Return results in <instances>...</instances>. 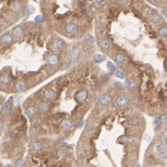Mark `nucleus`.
Masks as SVG:
<instances>
[{
	"instance_id": "obj_14",
	"label": "nucleus",
	"mask_w": 167,
	"mask_h": 167,
	"mask_svg": "<svg viewBox=\"0 0 167 167\" xmlns=\"http://www.w3.org/2000/svg\"><path fill=\"white\" fill-rule=\"evenodd\" d=\"M12 34L14 37L16 38H19L22 36L23 34V30L21 26H16L15 28H13L12 30Z\"/></svg>"
},
{
	"instance_id": "obj_19",
	"label": "nucleus",
	"mask_w": 167,
	"mask_h": 167,
	"mask_svg": "<svg viewBox=\"0 0 167 167\" xmlns=\"http://www.w3.org/2000/svg\"><path fill=\"white\" fill-rule=\"evenodd\" d=\"M43 143L40 141H35L31 144V148H32L33 151H36V152H37V151H40V150L43 148Z\"/></svg>"
},
{
	"instance_id": "obj_20",
	"label": "nucleus",
	"mask_w": 167,
	"mask_h": 167,
	"mask_svg": "<svg viewBox=\"0 0 167 167\" xmlns=\"http://www.w3.org/2000/svg\"><path fill=\"white\" fill-rule=\"evenodd\" d=\"M9 84V76L8 74H4L0 77V85L1 86H6Z\"/></svg>"
},
{
	"instance_id": "obj_30",
	"label": "nucleus",
	"mask_w": 167,
	"mask_h": 167,
	"mask_svg": "<svg viewBox=\"0 0 167 167\" xmlns=\"http://www.w3.org/2000/svg\"><path fill=\"white\" fill-rule=\"evenodd\" d=\"M25 164H26V163L24 162V160H21V159H19V160H17L16 163H15V166H17V167L24 166Z\"/></svg>"
},
{
	"instance_id": "obj_21",
	"label": "nucleus",
	"mask_w": 167,
	"mask_h": 167,
	"mask_svg": "<svg viewBox=\"0 0 167 167\" xmlns=\"http://www.w3.org/2000/svg\"><path fill=\"white\" fill-rule=\"evenodd\" d=\"M104 61H105V57L103 56V55L96 54L94 57H93V61H94L95 63H101Z\"/></svg>"
},
{
	"instance_id": "obj_10",
	"label": "nucleus",
	"mask_w": 167,
	"mask_h": 167,
	"mask_svg": "<svg viewBox=\"0 0 167 167\" xmlns=\"http://www.w3.org/2000/svg\"><path fill=\"white\" fill-rule=\"evenodd\" d=\"M111 97L109 96L108 94H103L102 96H100L99 98V103L103 106H107V105L110 104L111 102Z\"/></svg>"
},
{
	"instance_id": "obj_3",
	"label": "nucleus",
	"mask_w": 167,
	"mask_h": 167,
	"mask_svg": "<svg viewBox=\"0 0 167 167\" xmlns=\"http://www.w3.org/2000/svg\"><path fill=\"white\" fill-rule=\"evenodd\" d=\"M129 102V99L125 95H120V96L117 97L116 98V104L119 108H124V107H126Z\"/></svg>"
},
{
	"instance_id": "obj_24",
	"label": "nucleus",
	"mask_w": 167,
	"mask_h": 167,
	"mask_svg": "<svg viewBox=\"0 0 167 167\" xmlns=\"http://www.w3.org/2000/svg\"><path fill=\"white\" fill-rule=\"evenodd\" d=\"M155 126H156V129L157 130L161 131V130L163 129V120H161L160 118H158V119L155 121Z\"/></svg>"
},
{
	"instance_id": "obj_1",
	"label": "nucleus",
	"mask_w": 167,
	"mask_h": 167,
	"mask_svg": "<svg viewBox=\"0 0 167 167\" xmlns=\"http://www.w3.org/2000/svg\"><path fill=\"white\" fill-rule=\"evenodd\" d=\"M149 19L154 24H160L163 21V18L158 12H156L155 10H151L150 14H149Z\"/></svg>"
},
{
	"instance_id": "obj_12",
	"label": "nucleus",
	"mask_w": 167,
	"mask_h": 167,
	"mask_svg": "<svg viewBox=\"0 0 167 167\" xmlns=\"http://www.w3.org/2000/svg\"><path fill=\"white\" fill-rule=\"evenodd\" d=\"M126 86L129 89H135L138 86V82L133 78H129V79L126 80Z\"/></svg>"
},
{
	"instance_id": "obj_8",
	"label": "nucleus",
	"mask_w": 167,
	"mask_h": 167,
	"mask_svg": "<svg viewBox=\"0 0 167 167\" xmlns=\"http://www.w3.org/2000/svg\"><path fill=\"white\" fill-rule=\"evenodd\" d=\"M60 126L65 131H69V130H71L73 128V122L69 119H65L61 122Z\"/></svg>"
},
{
	"instance_id": "obj_35",
	"label": "nucleus",
	"mask_w": 167,
	"mask_h": 167,
	"mask_svg": "<svg viewBox=\"0 0 167 167\" xmlns=\"http://www.w3.org/2000/svg\"><path fill=\"white\" fill-rule=\"evenodd\" d=\"M23 98V97L22 96H21V97H19V98H18V100H17V102L18 103H19L21 101V99H22Z\"/></svg>"
},
{
	"instance_id": "obj_31",
	"label": "nucleus",
	"mask_w": 167,
	"mask_h": 167,
	"mask_svg": "<svg viewBox=\"0 0 167 167\" xmlns=\"http://www.w3.org/2000/svg\"><path fill=\"white\" fill-rule=\"evenodd\" d=\"M37 133H38V128L37 127H31V129L30 130V136H34Z\"/></svg>"
},
{
	"instance_id": "obj_18",
	"label": "nucleus",
	"mask_w": 167,
	"mask_h": 167,
	"mask_svg": "<svg viewBox=\"0 0 167 167\" xmlns=\"http://www.w3.org/2000/svg\"><path fill=\"white\" fill-rule=\"evenodd\" d=\"M126 59V57H125L124 54H122V53H118L115 56V62L116 64H121L123 63Z\"/></svg>"
},
{
	"instance_id": "obj_13",
	"label": "nucleus",
	"mask_w": 167,
	"mask_h": 167,
	"mask_svg": "<svg viewBox=\"0 0 167 167\" xmlns=\"http://www.w3.org/2000/svg\"><path fill=\"white\" fill-rule=\"evenodd\" d=\"M25 114L29 117L30 119H32L33 117L36 115V110L33 106H29L25 110Z\"/></svg>"
},
{
	"instance_id": "obj_22",
	"label": "nucleus",
	"mask_w": 167,
	"mask_h": 167,
	"mask_svg": "<svg viewBox=\"0 0 167 167\" xmlns=\"http://www.w3.org/2000/svg\"><path fill=\"white\" fill-rule=\"evenodd\" d=\"M12 107H13V97H11V98L8 100V103H6V111H8V114L12 111Z\"/></svg>"
},
{
	"instance_id": "obj_17",
	"label": "nucleus",
	"mask_w": 167,
	"mask_h": 167,
	"mask_svg": "<svg viewBox=\"0 0 167 167\" xmlns=\"http://www.w3.org/2000/svg\"><path fill=\"white\" fill-rule=\"evenodd\" d=\"M50 108V104L47 102V101H43V102H41L39 105H38V110L42 112H45L49 110Z\"/></svg>"
},
{
	"instance_id": "obj_11",
	"label": "nucleus",
	"mask_w": 167,
	"mask_h": 167,
	"mask_svg": "<svg viewBox=\"0 0 167 167\" xmlns=\"http://www.w3.org/2000/svg\"><path fill=\"white\" fill-rule=\"evenodd\" d=\"M52 46L55 50H60L62 49L64 46V41L60 38H56L54 41L52 42Z\"/></svg>"
},
{
	"instance_id": "obj_2",
	"label": "nucleus",
	"mask_w": 167,
	"mask_h": 167,
	"mask_svg": "<svg viewBox=\"0 0 167 167\" xmlns=\"http://www.w3.org/2000/svg\"><path fill=\"white\" fill-rule=\"evenodd\" d=\"M43 97L47 101H52L56 98V92L53 89H46L43 93Z\"/></svg>"
},
{
	"instance_id": "obj_33",
	"label": "nucleus",
	"mask_w": 167,
	"mask_h": 167,
	"mask_svg": "<svg viewBox=\"0 0 167 167\" xmlns=\"http://www.w3.org/2000/svg\"><path fill=\"white\" fill-rule=\"evenodd\" d=\"M3 128H4V123H3V122L0 120V132L2 131Z\"/></svg>"
},
{
	"instance_id": "obj_16",
	"label": "nucleus",
	"mask_w": 167,
	"mask_h": 167,
	"mask_svg": "<svg viewBox=\"0 0 167 167\" xmlns=\"http://www.w3.org/2000/svg\"><path fill=\"white\" fill-rule=\"evenodd\" d=\"M100 47L103 51H106L111 47V43H110L109 40L107 39H103V41L100 43Z\"/></svg>"
},
{
	"instance_id": "obj_6",
	"label": "nucleus",
	"mask_w": 167,
	"mask_h": 167,
	"mask_svg": "<svg viewBox=\"0 0 167 167\" xmlns=\"http://www.w3.org/2000/svg\"><path fill=\"white\" fill-rule=\"evenodd\" d=\"M0 42H1V44H2L3 46H9V45L13 42V37L10 33H6L1 36Z\"/></svg>"
},
{
	"instance_id": "obj_23",
	"label": "nucleus",
	"mask_w": 167,
	"mask_h": 167,
	"mask_svg": "<svg viewBox=\"0 0 167 167\" xmlns=\"http://www.w3.org/2000/svg\"><path fill=\"white\" fill-rule=\"evenodd\" d=\"M16 87H17V89H18V91L23 92L25 89H26V85H25V83L23 81H19V83L17 84Z\"/></svg>"
},
{
	"instance_id": "obj_36",
	"label": "nucleus",
	"mask_w": 167,
	"mask_h": 167,
	"mask_svg": "<svg viewBox=\"0 0 167 167\" xmlns=\"http://www.w3.org/2000/svg\"><path fill=\"white\" fill-rule=\"evenodd\" d=\"M164 142H165V145H166V146H167V136H166V138H165Z\"/></svg>"
},
{
	"instance_id": "obj_27",
	"label": "nucleus",
	"mask_w": 167,
	"mask_h": 167,
	"mask_svg": "<svg viewBox=\"0 0 167 167\" xmlns=\"http://www.w3.org/2000/svg\"><path fill=\"white\" fill-rule=\"evenodd\" d=\"M77 156L79 159H84L85 157H86V151H85L84 150H79L78 152H77Z\"/></svg>"
},
{
	"instance_id": "obj_9",
	"label": "nucleus",
	"mask_w": 167,
	"mask_h": 167,
	"mask_svg": "<svg viewBox=\"0 0 167 167\" xmlns=\"http://www.w3.org/2000/svg\"><path fill=\"white\" fill-rule=\"evenodd\" d=\"M47 61L50 65H52V66H57L60 62V58L57 55L51 54L47 57Z\"/></svg>"
},
{
	"instance_id": "obj_37",
	"label": "nucleus",
	"mask_w": 167,
	"mask_h": 167,
	"mask_svg": "<svg viewBox=\"0 0 167 167\" xmlns=\"http://www.w3.org/2000/svg\"><path fill=\"white\" fill-rule=\"evenodd\" d=\"M34 1H36V0H34Z\"/></svg>"
},
{
	"instance_id": "obj_25",
	"label": "nucleus",
	"mask_w": 167,
	"mask_h": 167,
	"mask_svg": "<svg viewBox=\"0 0 167 167\" xmlns=\"http://www.w3.org/2000/svg\"><path fill=\"white\" fill-rule=\"evenodd\" d=\"M158 34L162 37H167V27H161L158 30Z\"/></svg>"
},
{
	"instance_id": "obj_28",
	"label": "nucleus",
	"mask_w": 167,
	"mask_h": 167,
	"mask_svg": "<svg viewBox=\"0 0 167 167\" xmlns=\"http://www.w3.org/2000/svg\"><path fill=\"white\" fill-rule=\"evenodd\" d=\"M115 74H116V77L120 78V79H124L125 78V73H123L122 71H119V70H116V71H115Z\"/></svg>"
},
{
	"instance_id": "obj_29",
	"label": "nucleus",
	"mask_w": 167,
	"mask_h": 167,
	"mask_svg": "<svg viewBox=\"0 0 167 167\" xmlns=\"http://www.w3.org/2000/svg\"><path fill=\"white\" fill-rule=\"evenodd\" d=\"M106 66H107V69L110 71V73H112L113 74V73L116 71V67H115V65H113L112 62H107V65H106Z\"/></svg>"
},
{
	"instance_id": "obj_34",
	"label": "nucleus",
	"mask_w": 167,
	"mask_h": 167,
	"mask_svg": "<svg viewBox=\"0 0 167 167\" xmlns=\"http://www.w3.org/2000/svg\"><path fill=\"white\" fill-rule=\"evenodd\" d=\"M3 110H4V106H3V104H2V103H0V113L2 112V111H3Z\"/></svg>"
},
{
	"instance_id": "obj_32",
	"label": "nucleus",
	"mask_w": 167,
	"mask_h": 167,
	"mask_svg": "<svg viewBox=\"0 0 167 167\" xmlns=\"http://www.w3.org/2000/svg\"><path fill=\"white\" fill-rule=\"evenodd\" d=\"M35 21L37 23H43V21H44V18H43L42 15H39V16H37L35 18Z\"/></svg>"
},
{
	"instance_id": "obj_15",
	"label": "nucleus",
	"mask_w": 167,
	"mask_h": 167,
	"mask_svg": "<svg viewBox=\"0 0 167 167\" xmlns=\"http://www.w3.org/2000/svg\"><path fill=\"white\" fill-rule=\"evenodd\" d=\"M78 56H79V50H78V48L73 47L69 53L70 59H71V61H75V59H77V58H78Z\"/></svg>"
},
{
	"instance_id": "obj_5",
	"label": "nucleus",
	"mask_w": 167,
	"mask_h": 167,
	"mask_svg": "<svg viewBox=\"0 0 167 167\" xmlns=\"http://www.w3.org/2000/svg\"><path fill=\"white\" fill-rule=\"evenodd\" d=\"M87 98H88V91L85 89L79 90L75 96V98L78 102H84L85 100L87 99Z\"/></svg>"
},
{
	"instance_id": "obj_7",
	"label": "nucleus",
	"mask_w": 167,
	"mask_h": 167,
	"mask_svg": "<svg viewBox=\"0 0 167 167\" xmlns=\"http://www.w3.org/2000/svg\"><path fill=\"white\" fill-rule=\"evenodd\" d=\"M156 150L160 156L163 157V158L165 159V160H167V146L166 145L159 144L157 146Z\"/></svg>"
},
{
	"instance_id": "obj_26",
	"label": "nucleus",
	"mask_w": 167,
	"mask_h": 167,
	"mask_svg": "<svg viewBox=\"0 0 167 167\" xmlns=\"http://www.w3.org/2000/svg\"><path fill=\"white\" fill-rule=\"evenodd\" d=\"M85 41L88 43V44H90V45H92V44H94V42H95V39H94V37H93L92 35H91V34H87L86 36H85Z\"/></svg>"
},
{
	"instance_id": "obj_4",
	"label": "nucleus",
	"mask_w": 167,
	"mask_h": 167,
	"mask_svg": "<svg viewBox=\"0 0 167 167\" xmlns=\"http://www.w3.org/2000/svg\"><path fill=\"white\" fill-rule=\"evenodd\" d=\"M77 29V23L73 21H68L65 25V32L68 34H71V33H75Z\"/></svg>"
}]
</instances>
